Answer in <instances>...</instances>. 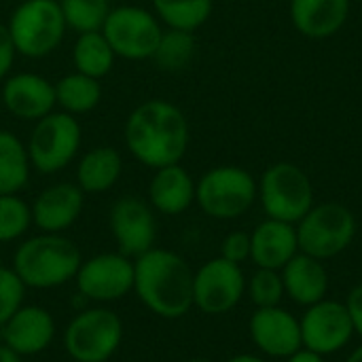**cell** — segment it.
<instances>
[{"label": "cell", "instance_id": "1", "mask_svg": "<svg viewBox=\"0 0 362 362\" xmlns=\"http://www.w3.org/2000/svg\"><path fill=\"white\" fill-rule=\"evenodd\" d=\"M125 146L142 165L159 170L180 163L189 146V121L185 112L168 100H146L138 104L125 121Z\"/></svg>", "mask_w": 362, "mask_h": 362}, {"label": "cell", "instance_id": "2", "mask_svg": "<svg viewBox=\"0 0 362 362\" xmlns=\"http://www.w3.org/2000/svg\"><path fill=\"white\" fill-rule=\"evenodd\" d=\"M134 286L142 303L161 318H180L193 305V272L182 257L151 248L134 265Z\"/></svg>", "mask_w": 362, "mask_h": 362}, {"label": "cell", "instance_id": "3", "mask_svg": "<svg viewBox=\"0 0 362 362\" xmlns=\"http://www.w3.org/2000/svg\"><path fill=\"white\" fill-rule=\"evenodd\" d=\"M81 267L78 248L57 235L45 233L23 242L15 252V274L23 284L34 288H51L70 280Z\"/></svg>", "mask_w": 362, "mask_h": 362}, {"label": "cell", "instance_id": "4", "mask_svg": "<svg viewBox=\"0 0 362 362\" xmlns=\"http://www.w3.org/2000/svg\"><path fill=\"white\" fill-rule=\"evenodd\" d=\"M8 32L19 55L40 59L51 55L68 30L57 0H25L11 13Z\"/></svg>", "mask_w": 362, "mask_h": 362}, {"label": "cell", "instance_id": "5", "mask_svg": "<svg viewBox=\"0 0 362 362\" xmlns=\"http://www.w3.org/2000/svg\"><path fill=\"white\" fill-rule=\"evenodd\" d=\"M83 142V129L74 115L49 112L34 123L30 140L25 144L28 157L34 170L40 174H53L64 170L78 153Z\"/></svg>", "mask_w": 362, "mask_h": 362}, {"label": "cell", "instance_id": "6", "mask_svg": "<svg viewBox=\"0 0 362 362\" xmlns=\"http://www.w3.org/2000/svg\"><path fill=\"white\" fill-rule=\"evenodd\" d=\"M297 225L299 250L318 261L341 255L356 233L354 214L341 204L314 206Z\"/></svg>", "mask_w": 362, "mask_h": 362}, {"label": "cell", "instance_id": "7", "mask_svg": "<svg viewBox=\"0 0 362 362\" xmlns=\"http://www.w3.org/2000/svg\"><path fill=\"white\" fill-rule=\"evenodd\" d=\"M259 195L269 218L291 225L299 223L314 208L312 180L301 168L286 161L265 170Z\"/></svg>", "mask_w": 362, "mask_h": 362}, {"label": "cell", "instance_id": "8", "mask_svg": "<svg viewBox=\"0 0 362 362\" xmlns=\"http://www.w3.org/2000/svg\"><path fill=\"white\" fill-rule=\"evenodd\" d=\"M257 197L255 178L238 165H221L202 176L195 185L199 208L212 218H238L250 210Z\"/></svg>", "mask_w": 362, "mask_h": 362}, {"label": "cell", "instance_id": "9", "mask_svg": "<svg viewBox=\"0 0 362 362\" xmlns=\"http://www.w3.org/2000/svg\"><path fill=\"white\" fill-rule=\"evenodd\" d=\"M102 34L117 57L127 62H144L153 57L163 30L157 15L148 8L123 4L110 8L102 25Z\"/></svg>", "mask_w": 362, "mask_h": 362}, {"label": "cell", "instance_id": "10", "mask_svg": "<svg viewBox=\"0 0 362 362\" xmlns=\"http://www.w3.org/2000/svg\"><path fill=\"white\" fill-rule=\"evenodd\" d=\"M123 327L110 310L78 314L66 331V350L74 362H104L119 348Z\"/></svg>", "mask_w": 362, "mask_h": 362}, {"label": "cell", "instance_id": "11", "mask_svg": "<svg viewBox=\"0 0 362 362\" xmlns=\"http://www.w3.org/2000/svg\"><path fill=\"white\" fill-rule=\"evenodd\" d=\"M301 325V344L305 350H312L320 356L335 354L348 346L352 339L354 325L346 303L322 299L308 308Z\"/></svg>", "mask_w": 362, "mask_h": 362}, {"label": "cell", "instance_id": "12", "mask_svg": "<svg viewBox=\"0 0 362 362\" xmlns=\"http://www.w3.org/2000/svg\"><path fill=\"white\" fill-rule=\"evenodd\" d=\"M246 288L240 265L227 259L208 261L193 278V303L204 314H225L233 310Z\"/></svg>", "mask_w": 362, "mask_h": 362}, {"label": "cell", "instance_id": "13", "mask_svg": "<svg viewBox=\"0 0 362 362\" xmlns=\"http://www.w3.org/2000/svg\"><path fill=\"white\" fill-rule=\"evenodd\" d=\"M134 263L123 255H98L76 272V284L83 297L93 301L121 299L134 286Z\"/></svg>", "mask_w": 362, "mask_h": 362}, {"label": "cell", "instance_id": "14", "mask_svg": "<svg viewBox=\"0 0 362 362\" xmlns=\"http://www.w3.org/2000/svg\"><path fill=\"white\" fill-rule=\"evenodd\" d=\"M110 231L123 257H140L153 248L155 216L146 202L125 195L115 202L110 210Z\"/></svg>", "mask_w": 362, "mask_h": 362}, {"label": "cell", "instance_id": "15", "mask_svg": "<svg viewBox=\"0 0 362 362\" xmlns=\"http://www.w3.org/2000/svg\"><path fill=\"white\" fill-rule=\"evenodd\" d=\"M250 335L257 348L274 358H288L303 348L299 320L280 305L259 308L250 318Z\"/></svg>", "mask_w": 362, "mask_h": 362}, {"label": "cell", "instance_id": "16", "mask_svg": "<svg viewBox=\"0 0 362 362\" xmlns=\"http://www.w3.org/2000/svg\"><path fill=\"white\" fill-rule=\"evenodd\" d=\"M2 104L13 117L36 123L57 106L55 87L40 74L17 72L2 85Z\"/></svg>", "mask_w": 362, "mask_h": 362}, {"label": "cell", "instance_id": "17", "mask_svg": "<svg viewBox=\"0 0 362 362\" xmlns=\"http://www.w3.org/2000/svg\"><path fill=\"white\" fill-rule=\"evenodd\" d=\"M85 193L78 185L57 182L45 189L32 208V221L45 233H59L68 229L83 212Z\"/></svg>", "mask_w": 362, "mask_h": 362}, {"label": "cell", "instance_id": "18", "mask_svg": "<svg viewBox=\"0 0 362 362\" xmlns=\"http://www.w3.org/2000/svg\"><path fill=\"white\" fill-rule=\"evenodd\" d=\"M299 250L297 229L291 223L265 221L250 235V259L259 269L280 272Z\"/></svg>", "mask_w": 362, "mask_h": 362}, {"label": "cell", "instance_id": "19", "mask_svg": "<svg viewBox=\"0 0 362 362\" xmlns=\"http://www.w3.org/2000/svg\"><path fill=\"white\" fill-rule=\"evenodd\" d=\"M2 339L15 354H38L53 339L51 314L42 308H19L4 325Z\"/></svg>", "mask_w": 362, "mask_h": 362}, {"label": "cell", "instance_id": "20", "mask_svg": "<svg viewBox=\"0 0 362 362\" xmlns=\"http://www.w3.org/2000/svg\"><path fill=\"white\" fill-rule=\"evenodd\" d=\"M282 282L284 293L297 303V305H314L322 299H327L329 293V274L325 265L310 257V255H295L284 267H282Z\"/></svg>", "mask_w": 362, "mask_h": 362}, {"label": "cell", "instance_id": "21", "mask_svg": "<svg viewBox=\"0 0 362 362\" xmlns=\"http://www.w3.org/2000/svg\"><path fill=\"white\" fill-rule=\"evenodd\" d=\"M350 15V0H291L295 28L308 38L337 34Z\"/></svg>", "mask_w": 362, "mask_h": 362}, {"label": "cell", "instance_id": "22", "mask_svg": "<svg viewBox=\"0 0 362 362\" xmlns=\"http://www.w3.org/2000/svg\"><path fill=\"white\" fill-rule=\"evenodd\" d=\"M148 197L153 208H157L163 214L176 216L193 204L195 182L180 163L165 165L155 172L148 185Z\"/></svg>", "mask_w": 362, "mask_h": 362}, {"label": "cell", "instance_id": "23", "mask_svg": "<svg viewBox=\"0 0 362 362\" xmlns=\"http://www.w3.org/2000/svg\"><path fill=\"white\" fill-rule=\"evenodd\" d=\"M123 172L121 153L115 146H95L83 155L76 168V185L83 193H104L117 185Z\"/></svg>", "mask_w": 362, "mask_h": 362}, {"label": "cell", "instance_id": "24", "mask_svg": "<svg viewBox=\"0 0 362 362\" xmlns=\"http://www.w3.org/2000/svg\"><path fill=\"white\" fill-rule=\"evenodd\" d=\"M30 157L25 144L8 129H0V195L19 193L30 178Z\"/></svg>", "mask_w": 362, "mask_h": 362}, {"label": "cell", "instance_id": "25", "mask_svg": "<svg viewBox=\"0 0 362 362\" xmlns=\"http://www.w3.org/2000/svg\"><path fill=\"white\" fill-rule=\"evenodd\" d=\"M115 59L117 55L112 47L108 45L106 36L102 34V30L83 32L76 36L74 47H72V62H74L76 72L100 81L112 70Z\"/></svg>", "mask_w": 362, "mask_h": 362}, {"label": "cell", "instance_id": "26", "mask_svg": "<svg viewBox=\"0 0 362 362\" xmlns=\"http://www.w3.org/2000/svg\"><path fill=\"white\" fill-rule=\"evenodd\" d=\"M55 87V102L68 115H87L98 108L102 100V85L98 78H91L81 72L62 76Z\"/></svg>", "mask_w": 362, "mask_h": 362}, {"label": "cell", "instance_id": "27", "mask_svg": "<svg viewBox=\"0 0 362 362\" xmlns=\"http://www.w3.org/2000/svg\"><path fill=\"white\" fill-rule=\"evenodd\" d=\"M153 8L168 28L195 32L208 21L212 0H153Z\"/></svg>", "mask_w": 362, "mask_h": 362}, {"label": "cell", "instance_id": "28", "mask_svg": "<svg viewBox=\"0 0 362 362\" xmlns=\"http://www.w3.org/2000/svg\"><path fill=\"white\" fill-rule=\"evenodd\" d=\"M193 55H195L193 32L168 28V30H163L151 59L163 72H180L191 64Z\"/></svg>", "mask_w": 362, "mask_h": 362}, {"label": "cell", "instance_id": "29", "mask_svg": "<svg viewBox=\"0 0 362 362\" xmlns=\"http://www.w3.org/2000/svg\"><path fill=\"white\" fill-rule=\"evenodd\" d=\"M64 13L66 25L78 34L102 30L108 13L110 0H57Z\"/></svg>", "mask_w": 362, "mask_h": 362}, {"label": "cell", "instance_id": "30", "mask_svg": "<svg viewBox=\"0 0 362 362\" xmlns=\"http://www.w3.org/2000/svg\"><path fill=\"white\" fill-rule=\"evenodd\" d=\"M32 223V210L15 195H0V242L17 240L28 231Z\"/></svg>", "mask_w": 362, "mask_h": 362}, {"label": "cell", "instance_id": "31", "mask_svg": "<svg viewBox=\"0 0 362 362\" xmlns=\"http://www.w3.org/2000/svg\"><path fill=\"white\" fill-rule=\"evenodd\" d=\"M250 299L257 308H276L284 297L282 274L276 269H259L248 284Z\"/></svg>", "mask_w": 362, "mask_h": 362}, {"label": "cell", "instance_id": "32", "mask_svg": "<svg viewBox=\"0 0 362 362\" xmlns=\"http://www.w3.org/2000/svg\"><path fill=\"white\" fill-rule=\"evenodd\" d=\"M23 282L15 269L0 267V327L21 308L23 301Z\"/></svg>", "mask_w": 362, "mask_h": 362}, {"label": "cell", "instance_id": "33", "mask_svg": "<svg viewBox=\"0 0 362 362\" xmlns=\"http://www.w3.org/2000/svg\"><path fill=\"white\" fill-rule=\"evenodd\" d=\"M221 257L240 265L244 263L248 257H250V235L244 233V231H233L229 233L225 240H223V246H221Z\"/></svg>", "mask_w": 362, "mask_h": 362}, {"label": "cell", "instance_id": "34", "mask_svg": "<svg viewBox=\"0 0 362 362\" xmlns=\"http://www.w3.org/2000/svg\"><path fill=\"white\" fill-rule=\"evenodd\" d=\"M15 57H17V49H15V42L11 38L8 25L0 23V81L6 78V74L11 72Z\"/></svg>", "mask_w": 362, "mask_h": 362}, {"label": "cell", "instance_id": "35", "mask_svg": "<svg viewBox=\"0 0 362 362\" xmlns=\"http://www.w3.org/2000/svg\"><path fill=\"white\" fill-rule=\"evenodd\" d=\"M346 308H348V312H350L354 331L362 337V284L361 286H356V288L350 293V297H348V301H346Z\"/></svg>", "mask_w": 362, "mask_h": 362}, {"label": "cell", "instance_id": "36", "mask_svg": "<svg viewBox=\"0 0 362 362\" xmlns=\"http://www.w3.org/2000/svg\"><path fill=\"white\" fill-rule=\"evenodd\" d=\"M288 362H325V358H322L320 354H316V352L303 348V350L295 352L293 356H288Z\"/></svg>", "mask_w": 362, "mask_h": 362}, {"label": "cell", "instance_id": "37", "mask_svg": "<svg viewBox=\"0 0 362 362\" xmlns=\"http://www.w3.org/2000/svg\"><path fill=\"white\" fill-rule=\"evenodd\" d=\"M0 362H21L19 361V354H15L13 350H8L6 346L0 348Z\"/></svg>", "mask_w": 362, "mask_h": 362}, {"label": "cell", "instance_id": "38", "mask_svg": "<svg viewBox=\"0 0 362 362\" xmlns=\"http://www.w3.org/2000/svg\"><path fill=\"white\" fill-rule=\"evenodd\" d=\"M229 362H265V361H263V358H259V356H252V354H240V356L231 358Z\"/></svg>", "mask_w": 362, "mask_h": 362}, {"label": "cell", "instance_id": "39", "mask_svg": "<svg viewBox=\"0 0 362 362\" xmlns=\"http://www.w3.org/2000/svg\"><path fill=\"white\" fill-rule=\"evenodd\" d=\"M346 362H362V346L361 348H356V350L348 356V361Z\"/></svg>", "mask_w": 362, "mask_h": 362}, {"label": "cell", "instance_id": "40", "mask_svg": "<svg viewBox=\"0 0 362 362\" xmlns=\"http://www.w3.org/2000/svg\"><path fill=\"white\" fill-rule=\"evenodd\" d=\"M189 362H212V361H206V358H193V361Z\"/></svg>", "mask_w": 362, "mask_h": 362}, {"label": "cell", "instance_id": "41", "mask_svg": "<svg viewBox=\"0 0 362 362\" xmlns=\"http://www.w3.org/2000/svg\"><path fill=\"white\" fill-rule=\"evenodd\" d=\"M21 2H25V0H21Z\"/></svg>", "mask_w": 362, "mask_h": 362}, {"label": "cell", "instance_id": "42", "mask_svg": "<svg viewBox=\"0 0 362 362\" xmlns=\"http://www.w3.org/2000/svg\"><path fill=\"white\" fill-rule=\"evenodd\" d=\"M361 2H362V0H361Z\"/></svg>", "mask_w": 362, "mask_h": 362}]
</instances>
